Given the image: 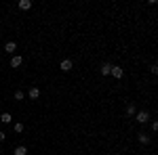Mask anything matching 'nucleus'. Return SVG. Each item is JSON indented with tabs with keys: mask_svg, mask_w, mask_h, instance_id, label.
I'll list each match as a JSON object with an SVG mask.
<instances>
[{
	"mask_svg": "<svg viewBox=\"0 0 158 155\" xmlns=\"http://www.w3.org/2000/svg\"><path fill=\"white\" fill-rule=\"evenodd\" d=\"M135 119H137V124H146V122H150V113L139 111V113H135Z\"/></svg>",
	"mask_w": 158,
	"mask_h": 155,
	"instance_id": "nucleus-1",
	"label": "nucleus"
},
{
	"mask_svg": "<svg viewBox=\"0 0 158 155\" xmlns=\"http://www.w3.org/2000/svg\"><path fill=\"white\" fill-rule=\"evenodd\" d=\"M110 73H112V76H114L116 80H120L122 76H124V69H122V67H118V65H112V69H110Z\"/></svg>",
	"mask_w": 158,
	"mask_h": 155,
	"instance_id": "nucleus-2",
	"label": "nucleus"
},
{
	"mask_svg": "<svg viewBox=\"0 0 158 155\" xmlns=\"http://www.w3.org/2000/svg\"><path fill=\"white\" fill-rule=\"evenodd\" d=\"M27 96H30L32 101H36L38 96H40V88H38V86H32V88L27 90Z\"/></svg>",
	"mask_w": 158,
	"mask_h": 155,
	"instance_id": "nucleus-3",
	"label": "nucleus"
},
{
	"mask_svg": "<svg viewBox=\"0 0 158 155\" xmlns=\"http://www.w3.org/2000/svg\"><path fill=\"white\" fill-rule=\"evenodd\" d=\"M21 63H23V57H19V55L11 57V67H21Z\"/></svg>",
	"mask_w": 158,
	"mask_h": 155,
	"instance_id": "nucleus-4",
	"label": "nucleus"
},
{
	"mask_svg": "<svg viewBox=\"0 0 158 155\" xmlns=\"http://www.w3.org/2000/svg\"><path fill=\"white\" fill-rule=\"evenodd\" d=\"M19 9L21 11H30L32 9V0H19Z\"/></svg>",
	"mask_w": 158,
	"mask_h": 155,
	"instance_id": "nucleus-5",
	"label": "nucleus"
},
{
	"mask_svg": "<svg viewBox=\"0 0 158 155\" xmlns=\"http://www.w3.org/2000/svg\"><path fill=\"white\" fill-rule=\"evenodd\" d=\"M70 69H72V61L63 59V61H61V72H70Z\"/></svg>",
	"mask_w": 158,
	"mask_h": 155,
	"instance_id": "nucleus-6",
	"label": "nucleus"
},
{
	"mask_svg": "<svg viewBox=\"0 0 158 155\" xmlns=\"http://www.w3.org/2000/svg\"><path fill=\"white\" fill-rule=\"evenodd\" d=\"M13 153L15 155H27V147H25V145H19V147H15Z\"/></svg>",
	"mask_w": 158,
	"mask_h": 155,
	"instance_id": "nucleus-7",
	"label": "nucleus"
},
{
	"mask_svg": "<svg viewBox=\"0 0 158 155\" xmlns=\"http://www.w3.org/2000/svg\"><path fill=\"white\" fill-rule=\"evenodd\" d=\"M4 50H6L9 55H13V52L17 50V44H15V42H6V44H4Z\"/></svg>",
	"mask_w": 158,
	"mask_h": 155,
	"instance_id": "nucleus-8",
	"label": "nucleus"
},
{
	"mask_svg": "<svg viewBox=\"0 0 158 155\" xmlns=\"http://www.w3.org/2000/svg\"><path fill=\"white\" fill-rule=\"evenodd\" d=\"M11 113H9V111H4V113H2V115H0V122H2V124H11Z\"/></svg>",
	"mask_w": 158,
	"mask_h": 155,
	"instance_id": "nucleus-9",
	"label": "nucleus"
},
{
	"mask_svg": "<svg viewBox=\"0 0 158 155\" xmlns=\"http://www.w3.org/2000/svg\"><path fill=\"white\" fill-rule=\"evenodd\" d=\"M110 69H112L110 63H103V65H101V73H103V76H110Z\"/></svg>",
	"mask_w": 158,
	"mask_h": 155,
	"instance_id": "nucleus-10",
	"label": "nucleus"
},
{
	"mask_svg": "<svg viewBox=\"0 0 158 155\" xmlns=\"http://www.w3.org/2000/svg\"><path fill=\"white\" fill-rule=\"evenodd\" d=\"M135 113H137V111H135V105L129 103V105H127V115H135Z\"/></svg>",
	"mask_w": 158,
	"mask_h": 155,
	"instance_id": "nucleus-11",
	"label": "nucleus"
},
{
	"mask_svg": "<svg viewBox=\"0 0 158 155\" xmlns=\"http://www.w3.org/2000/svg\"><path fill=\"white\" fill-rule=\"evenodd\" d=\"M23 99H25L23 90H17V92H15V101H23Z\"/></svg>",
	"mask_w": 158,
	"mask_h": 155,
	"instance_id": "nucleus-12",
	"label": "nucleus"
},
{
	"mask_svg": "<svg viewBox=\"0 0 158 155\" xmlns=\"http://www.w3.org/2000/svg\"><path fill=\"white\" fill-rule=\"evenodd\" d=\"M139 143L148 145V143H150V136H148V134H139Z\"/></svg>",
	"mask_w": 158,
	"mask_h": 155,
	"instance_id": "nucleus-13",
	"label": "nucleus"
},
{
	"mask_svg": "<svg viewBox=\"0 0 158 155\" xmlns=\"http://www.w3.org/2000/svg\"><path fill=\"white\" fill-rule=\"evenodd\" d=\"M15 132H17V134L23 132V124H15Z\"/></svg>",
	"mask_w": 158,
	"mask_h": 155,
	"instance_id": "nucleus-14",
	"label": "nucleus"
},
{
	"mask_svg": "<svg viewBox=\"0 0 158 155\" xmlns=\"http://www.w3.org/2000/svg\"><path fill=\"white\" fill-rule=\"evenodd\" d=\"M4 138H6V132H2V130H0V143H2Z\"/></svg>",
	"mask_w": 158,
	"mask_h": 155,
	"instance_id": "nucleus-15",
	"label": "nucleus"
},
{
	"mask_svg": "<svg viewBox=\"0 0 158 155\" xmlns=\"http://www.w3.org/2000/svg\"><path fill=\"white\" fill-rule=\"evenodd\" d=\"M116 155H122V153H116Z\"/></svg>",
	"mask_w": 158,
	"mask_h": 155,
	"instance_id": "nucleus-16",
	"label": "nucleus"
}]
</instances>
